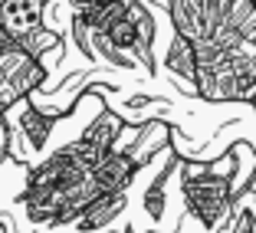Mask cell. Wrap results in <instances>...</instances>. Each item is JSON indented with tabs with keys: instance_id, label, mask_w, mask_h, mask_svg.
<instances>
[{
	"instance_id": "cell-9",
	"label": "cell",
	"mask_w": 256,
	"mask_h": 233,
	"mask_svg": "<svg viewBox=\"0 0 256 233\" xmlns=\"http://www.w3.org/2000/svg\"><path fill=\"white\" fill-rule=\"evenodd\" d=\"M128 16L135 20V30H138V46H142L138 60L144 62V72L154 76V56H151V43H154V16H151V10L144 7L142 0H128Z\"/></svg>"
},
{
	"instance_id": "cell-4",
	"label": "cell",
	"mask_w": 256,
	"mask_h": 233,
	"mask_svg": "<svg viewBox=\"0 0 256 233\" xmlns=\"http://www.w3.org/2000/svg\"><path fill=\"white\" fill-rule=\"evenodd\" d=\"M194 92L204 102H236V72L230 66V60H220L214 66L197 69L194 79Z\"/></svg>"
},
{
	"instance_id": "cell-8",
	"label": "cell",
	"mask_w": 256,
	"mask_h": 233,
	"mask_svg": "<svg viewBox=\"0 0 256 233\" xmlns=\"http://www.w3.org/2000/svg\"><path fill=\"white\" fill-rule=\"evenodd\" d=\"M122 128H125V122H122L112 108H102V112L89 122V128H86L79 138L89 142V144H96L98 151H112L115 142H118V135H122Z\"/></svg>"
},
{
	"instance_id": "cell-11",
	"label": "cell",
	"mask_w": 256,
	"mask_h": 233,
	"mask_svg": "<svg viewBox=\"0 0 256 233\" xmlns=\"http://www.w3.org/2000/svg\"><path fill=\"white\" fill-rule=\"evenodd\" d=\"M16 46H20V50L30 56V60L43 62V56H46V53H53V56H56V53L62 50V40H60V33H56V30H50L46 23H40L36 30H30L26 36L16 40Z\"/></svg>"
},
{
	"instance_id": "cell-5",
	"label": "cell",
	"mask_w": 256,
	"mask_h": 233,
	"mask_svg": "<svg viewBox=\"0 0 256 233\" xmlns=\"http://www.w3.org/2000/svg\"><path fill=\"white\" fill-rule=\"evenodd\" d=\"M125 207H128L125 190L122 194H98L72 224L79 233H98V230H106L112 220H118V214H125Z\"/></svg>"
},
{
	"instance_id": "cell-2",
	"label": "cell",
	"mask_w": 256,
	"mask_h": 233,
	"mask_svg": "<svg viewBox=\"0 0 256 233\" xmlns=\"http://www.w3.org/2000/svg\"><path fill=\"white\" fill-rule=\"evenodd\" d=\"M46 0H0V33L7 40H20L43 23Z\"/></svg>"
},
{
	"instance_id": "cell-12",
	"label": "cell",
	"mask_w": 256,
	"mask_h": 233,
	"mask_svg": "<svg viewBox=\"0 0 256 233\" xmlns=\"http://www.w3.org/2000/svg\"><path fill=\"white\" fill-rule=\"evenodd\" d=\"M164 144H168V128H164V122H148V125H144V132L138 135V142L128 148V154H132V158H135V164L142 168L144 161L151 158V151H154V148H164Z\"/></svg>"
},
{
	"instance_id": "cell-3",
	"label": "cell",
	"mask_w": 256,
	"mask_h": 233,
	"mask_svg": "<svg viewBox=\"0 0 256 233\" xmlns=\"http://www.w3.org/2000/svg\"><path fill=\"white\" fill-rule=\"evenodd\" d=\"M135 174H138L135 158L128 151H115V148L92 168V180H96L98 194H122V190H128Z\"/></svg>"
},
{
	"instance_id": "cell-17",
	"label": "cell",
	"mask_w": 256,
	"mask_h": 233,
	"mask_svg": "<svg viewBox=\"0 0 256 233\" xmlns=\"http://www.w3.org/2000/svg\"><path fill=\"white\" fill-rule=\"evenodd\" d=\"M250 106H253V112H256V92H253V98H250Z\"/></svg>"
},
{
	"instance_id": "cell-7",
	"label": "cell",
	"mask_w": 256,
	"mask_h": 233,
	"mask_svg": "<svg viewBox=\"0 0 256 233\" xmlns=\"http://www.w3.org/2000/svg\"><path fill=\"white\" fill-rule=\"evenodd\" d=\"M66 112H40L36 106H23L20 108V135L26 138L33 151H43L50 135H53V125L62 118Z\"/></svg>"
},
{
	"instance_id": "cell-10",
	"label": "cell",
	"mask_w": 256,
	"mask_h": 233,
	"mask_svg": "<svg viewBox=\"0 0 256 233\" xmlns=\"http://www.w3.org/2000/svg\"><path fill=\"white\" fill-rule=\"evenodd\" d=\"M164 66L171 69V76H178L181 82H188L194 89V79H197V62H194V43L184 36L174 33L171 46H168V56H164Z\"/></svg>"
},
{
	"instance_id": "cell-19",
	"label": "cell",
	"mask_w": 256,
	"mask_h": 233,
	"mask_svg": "<svg viewBox=\"0 0 256 233\" xmlns=\"http://www.w3.org/2000/svg\"><path fill=\"white\" fill-rule=\"evenodd\" d=\"M46 4H50V0H46ZM69 4H76V0H69Z\"/></svg>"
},
{
	"instance_id": "cell-13",
	"label": "cell",
	"mask_w": 256,
	"mask_h": 233,
	"mask_svg": "<svg viewBox=\"0 0 256 233\" xmlns=\"http://www.w3.org/2000/svg\"><path fill=\"white\" fill-rule=\"evenodd\" d=\"M102 36H106V43L112 46V50H118V53H125V50H132L135 56L142 53V46H138V30H135V20L128 16V7H125V16L115 20Z\"/></svg>"
},
{
	"instance_id": "cell-14",
	"label": "cell",
	"mask_w": 256,
	"mask_h": 233,
	"mask_svg": "<svg viewBox=\"0 0 256 233\" xmlns=\"http://www.w3.org/2000/svg\"><path fill=\"white\" fill-rule=\"evenodd\" d=\"M178 164V158H171L164 168H161V174L154 180H151V188L144 190V210L151 214L154 220H161L164 217V207H168V200H164V190H168V178H171V168Z\"/></svg>"
},
{
	"instance_id": "cell-1",
	"label": "cell",
	"mask_w": 256,
	"mask_h": 233,
	"mask_svg": "<svg viewBox=\"0 0 256 233\" xmlns=\"http://www.w3.org/2000/svg\"><path fill=\"white\" fill-rule=\"evenodd\" d=\"M234 168H236L234 154L210 161V164L184 161V178H181L184 204H188L190 217H197V224H204L207 230H220V224L234 210V200H236Z\"/></svg>"
},
{
	"instance_id": "cell-6",
	"label": "cell",
	"mask_w": 256,
	"mask_h": 233,
	"mask_svg": "<svg viewBox=\"0 0 256 233\" xmlns=\"http://www.w3.org/2000/svg\"><path fill=\"white\" fill-rule=\"evenodd\" d=\"M168 16H171L174 33L190 40V43L210 36V26L204 20V10L197 0H168Z\"/></svg>"
},
{
	"instance_id": "cell-18",
	"label": "cell",
	"mask_w": 256,
	"mask_h": 233,
	"mask_svg": "<svg viewBox=\"0 0 256 233\" xmlns=\"http://www.w3.org/2000/svg\"><path fill=\"white\" fill-rule=\"evenodd\" d=\"M122 233H135V226H125V230H122Z\"/></svg>"
},
{
	"instance_id": "cell-16",
	"label": "cell",
	"mask_w": 256,
	"mask_h": 233,
	"mask_svg": "<svg viewBox=\"0 0 256 233\" xmlns=\"http://www.w3.org/2000/svg\"><path fill=\"white\" fill-rule=\"evenodd\" d=\"M230 233H256V217L246 210V207H240V210L234 214V226H230Z\"/></svg>"
},
{
	"instance_id": "cell-15",
	"label": "cell",
	"mask_w": 256,
	"mask_h": 233,
	"mask_svg": "<svg viewBox=\"0 0 256 233\" xmlns=\"http://www.w3.org/2000/svg\"><path fill=\"white\" fill-rule=\"evenodd\" d=\"M200 4V10H204V20H207V26H217V23H224V16H226V10H230V4L234 0H197Z\"/></svg>"
}]
</instances>
